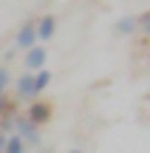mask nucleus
Here are the masks:
<instances>
[{
    "instance_id": "nucleus-10",
    "label": "nucleus",
    "mask_w": 150,
    "mask_h": 153,
    "mask_svg": "<svg viewBox=\"0 0 150 153\" xmlns=\"http://www.w3.org/2000/svg\"><path fill=\"white\" fill-rule=\"evenodd\" d=\"M11 79H14V76H11V71H9L6 65H0V97H6V94H9Z\"/></svg>"
},
{
    "instance_id": "nucleus-14",
    "label": "nucleus",
    "mask_w": 150,
    "mask_h": 153,
    "mask_svg": "<svg viewBox=\"0 0 150 153\" xmlns=\"http://www.w3.org/2000/svg\"><path fill=\"white\" fill-rule=\"evenodd\" d=\"M68 153H85L82 148H71V150H68Z\"/></svg>"
},
{
    "instance_id": "nucleus-1",
    "label": "nucleus",
    "mask_w": 150,
    "mask_h": 153,
    "mask_svg": "<svg viewBox=\"0 0 150 153\" xmlns=\"http://www.w3.org/2000/svg\"><path fill=\"white\" fill-rule=\"evenodd\" d=\"M23 116H26L31 125H37L40 131H43V128L51 125V119H54V102L37 97V99H31V102L26 105V114H23Z\"/></svg>"
},
{
    "instance_id": "nucleus-3",
    "label": "nucleus",
    "mask_w": 150,
    "mask_h": 153,
    "mask_svg": "<svg viewBox=\"0 0 150 153\" xmlns=\"http://www.w3.org/2000/svg\"><path fill=\"white\" fill-rule=\"evenodd\" d=\"M23 68H26L28 74H37L40 68H45V60H48V48H45L43 43H37L34 48H28V51H23Z\"/></svg>"
},
{
    "instance_id": "nucleus-11",
    "label": "nucleus",
    "mask_w": 150,
    "mask_h": 153,
    "mask_svg": "<svg viewBox=\"0 0 150 153\" xmlns=\"http://www.w3.org/2000/svg\"><path fill=\"white\" fill-rule=\"evenodd\" d=\"M14 108H17V102H14V99H9V94H6V97H0V116L9 114V111H14Z\"/></svg>"
},
{
    "instance_id": "nucleus-8",
    "label": "nucleus",
    "mask_w": 150,
    "mask_h": 153,
    "mask_svg": "<svg viewBox=\"0 0 150 153\" xmlns=\"http://www.w3.org/2000/svg\"><path fill=\"white\" fill-rule=\"evenodd\" d=\"M116 34H122V37H130V34H136L139 31V20H136V17H122V20H116Z\"/></svg>"
},
{
    "instance_id": "nucleus-13",
    "label": "nucleus",
    "mask_w": 150,
    "mask_h": 153,
    "mask_svg": "<svg viewBox=\"0 0 150 153\" xmlns=\"http://www.w3.org/2000/svg\"><path fill=\"white\" fill-rule=\"evenodd\" d=\"M6 139H9V136H6V133L0 131V153H3V148H6Z\"/></svg>"
},
{
    "instance_id": "nucleus-6",
    "label": "nucleus",
    "mask_w": 150,
    "mask_h": 153,
    "mask_svg": "<svg viewBox=\"0 0 150 153\" xmlns=\"http://www.w3.org/2000/svg\"><path fill=\"white\" fill-rule=\"evenodd\" d=\"M34 31H37V43H48L57 34V17L54 14H43L40 20H34Z\"/></svg>"
},
{
    "instance_id": "nucleus-9",
    "label": "nucleus",
    "mask_w": 150,
    "mask_h": 153,
    "mask_svg": "<svg viewBox=\"0 0 150 153\" xmlns=\"http://www.w3.org/2000/svg\"><path fill=\"white\" fill-rule=\"evenodd\" d=\"M3 153H28V145L23 142L17 133H11L9 139H6V148H3Z\"/></svg>"
},
{
    "instance_id": "nucleus-7",
    "label": "nucleus",
    "mask_w": 150,
    "mask_h": 153,
    "mask_svg": "<svg viewBox=\"0 0 150 153\" xmlns=\"http://www.w3.org/2000/svg\"><path fill=\"white\" fill-rule=\"evenodd\" d=\"M51 79H54V74H51L48 68H40V71L34 74V94H37V97H43V94L48 91Z\"/></svg>"
},
{
    "instance_id": "nucleus-12",
    "label": "nucleus",
    "mask_w": 150,
    "mask_h": 153,
    "mask_svg": "<svg viewBox=\"0 0 150 153\" xmlns=\"http://www.w3.org/2000/svg\"><path fill=\"white\" fill-rule=\"evenodd\" d=\"M136 20H139V28L147 34V40H150V11H145V14H142V17H136Z\"/></svg>"
},
{
    "instance_id": "nucleus-4",
    "label": "nucleus",
    "mask_w": 150,
    "mask_h": 153,
    "mask_svg": "<svg viewBox=\"0 0 150 153\" xmlns=\"http://www.w3.org/2000/svg\"><path fill=\"white\" fill-rule=\"evenodd\" d=\"M11 85H14L17 102H31V99H37V94H34V74L23 71L17 79H11Z\"/></svg>"
},
{
    "instance_id": "nucleus-2",
    "label": "nucleus",
    "mask_w": 150,
    "mask_h": 153,
    "mask_svg": "<svg viewBox=\"0 0 150 153\" xmlns=\"http://www.w3.org/2000/svg\"><path fill=\"white\" fill-rule=\"evenodd\" d=\"M14 133H17V136H20L23 142L28 145V150H31V148H37V145L43 142V131H40L37 125H31V122H28L23 114L17 116V122H14Z\"/></svg>"
},
{
    "instance_id": "nucleus-5",
    "label": "nucleus",
    "mask_w": 150,
    "mask_h": 153,
    "mask_svg": "<svg viewBox=\"0 0 150 153\" xmlns=\"http://www.w3.org/2000/svg\"><path fill=\"white\" fill-rule=\"evenodd\" d=\"M14 45L20 51H28V48H34L37 45V31H34V20H26L20 28H17V34H14Z\"/></svg>"
}]
</instances>
